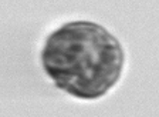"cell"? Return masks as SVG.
I'll use <instances>...</instances> for the list:
<instances>
[{"label":"cell","instance_id":"6da1fadb","mask_svg":"<svg viewBox=\"0 0 159 117\" xmlns=\"http://www.w3.org/2000/svg\"><path fill=\"white\" fill-rule=\"evenodd\" d=\"M43 59L56 83L81 97L104 94L122 66V51L115 39L93 23H71L54 33Z\"/></svg>","mask_w":159,"mask_h":117}]
</instances>
